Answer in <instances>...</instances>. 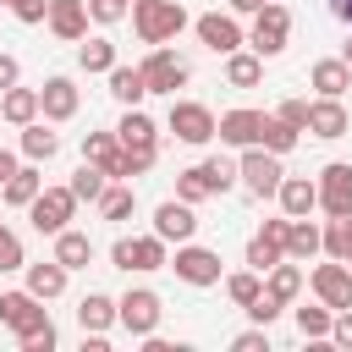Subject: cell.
I'll use <instances>...</instances> for the list:
<instances>
[{
    "label": "cell",
    "instance_id": "obj_1",
    "mask_svg": "<svg viewBox=\"0 0 352 352\" xmlns=\"http://www.w3.org/2000/svg\"><path fill=\"white\" fill-rule=\"evenodd\" d=\"M132 28L143 44H170L187 28V11L182 0H132Z\"/></svg>",
    "mask_w": 352,
    "mask_h": 352
},
{
    "label": "cell",
    "instance_id": "obj_2",
    "mask_svg": "<svg viewBox=\"0 0 352 352\" xmlns=\"http://www.w3.org/2000/svg\"><path fill=\"white\" fill-rule=\"evenodd\" d=\"M286 38H292V11L280 6V0H264L258 11H253V33H248V50L253 55H280L286 50Z\"/></svg>",
    "mask_w": 352,
    "mask_h": 352
},
{
    "label": "cell",
    "instance_id": "obj_3",
    "mask_svg": "<svg viewBox=\"0 0 352 352\" xmlns=\"http://www.w3.org/2000/svg\"><path fill=\"white\" fill-rule=\"evenodd\" d=\"M280 154H270V148H258V143H248L242 148V160H236V182L253 192V198H275V187H280Z\"/></svg>",
    "mask_w": 352,
    "mask_h": 352
},
{
    "label": "cell",
    "instance_id": "obj_4",
    "mask_svg": "<svg viewBox=\"0 0 352 352\" xmlns=\"http://www.w3.org/2000/svg\"><path fill=\"white\" fill-rule=\"evenodd\" d=\"M165 236H121L116 248H110V264L116 270H126V275H148V270H165Z\"/></svg>",
    "mask_w": 352,
    "mask_h": 352
},
{
    "label": "cell",
    "instance_id": "obj_5",
    "mask_svg": "<svg viewBox=\"0 0 352 352\" xmlns=\"http://www.w3.org/2000/svg\"><path fill=\"white\" fill-rule=\"evenodd\" d=\"M160 314H165V308H160V292H148V286H132V292L116 302V324H121L126 336H138V341L160 330Z\"/></svg>",
    "mask_w": 352,
    "mask_h": 352
},
{
    "label": "cell",
    "instance_id": "obj_6",
    "mask_svg": "<svg viewBox=\"0 0 352 352\" xmlns=\"http://www.w3.org/2000/svg\"><path fill=\"white\" fill-rule=\"evenodd\" d=\"M28 214H33V231L55 236V231H66V226H72L77 198H72V187H38V198L28 204Z\"/></svg>",
    "mask_w": 352,
    "mask_h": 352
},
{
    "label": "cell",
    "instance_id": "obj_7",
    "mask_svg": "<svg viewBox=\"0 0 352 352\" xmlns=\"http://www.w3.org/2000/svg\"><path fill=\"white\" fill-rule=\"evenodd\" d=\"M165 264L187 286H214L220 280V253L214 248H198V242H176V258H165Z\"/></svg>",
    "mask_w": 352,
    "mask_h": 352
},
{
    "label": "cell",
    "instance_id": "obj_8",
    "mask_svg": "<svg viewBox=\"0 0 352 352\" xmlns=\"http://www.w3.org/2000/svg\"><path fill=\"white\" fill-rule=\"evenodd\" d=\"M0 324L22 341V336H33L38 324H50V314H44V302L22 286V292H0Z\"/></svg>",
    "mask_w": 352,
    "mask_h": 352
},
{
    "label": "cell",
    "instance_id": "obj_9",
    "mask_svg": "<svg viewBox=\"0 0 352 352\" xmlns=\"http://www.w3.org/2000/svg\"><path fill=\"white\" fill-rule=\"evenodd\" d=\"M143 82H148V94H176L182 82H187V60L176 55V50H165V44H154L148 55H143Z\"/></svg>",
    "mask_w": 352,
    "mask_h": 352
},
{
    "label": "cell",
    "instance_id": "obj_10",
    "mask_svg": "<svg viewBox=\"0 0 352 352\" xmlns=\"http://www.w3.org/2000/svg\"><path fill=\"white\" fill-rule=\"evenodd\" d=\"M165 126H170L182 143H192V148H198V143H209V138H214V110H209V104H198V99H170V121H165Z\"/></svg>",
    "mask_w": 352,
    "mask_h": 352
},
{
    "label": "cell",
    "instance_id": "obj_11",
    "mask_svg": "<svg viewBox=\"0 0 352 352\" xmlns=\"http://www.w3.org/2000/svg\"><path fill=\"white\" fill-rule=\"evenodd\" d=\"M308 286H314V297H319L324 308H352V264H341V258L314 264Z\"/></svg>",
    "mask_w": 352,
    "mask_h": 352
},
{
    "label": "cell",
    "instance_id": "obj_12",
    "mask_svg": "<svg viewBox=\"0 0 352 352\" xmlns=\"http://www.w3.org/2000/svg\"><path fill=\"white\" fill-rule=\"evenodd\" d=\"M314 187H319V209H324V214H346V209H352V165L330 160V165L314 176Z\"/></svg>",
    "mask_w": 352,
    "mask_h": 352
},
{
    "label": "cell",
    "instance_id": "obj_13",
    "mask_svg": "<svg viewBox=\"0 0 352 352\" xmlns=\"http://www.w3.org/2000/svg\"><path fill=\"white\" fill-rule=\"evenodd\" d=\"M198 44L204 50H214V55H231V50H242L248 38H242V28H236V16H226V11H204L198 22Z\"/></svg>",
    "mask_w": 352,
    "mask_h": 352
},
{
    "label": "cell",
    "instance_id": "obj_14",
    "mask_svg": "<svg viewBox=\"0 0 352 352\" xmlns=\"http://www.w3.org/2000/svg\"><path fill=\"white\" fill-rule=\"evenodd\" d=\"M192 231H198V214H192V204H182V198H165V204L154 209V236H165V242H192Z\"/></svg>",
    "mask_w": 352,
    "mask_h": 352
},
{
    "label": "cell",
    "instance_id": "obj_15",
    "mask_svg": "<svg viewBox=\"0 0 352 352\" xmlns=\"http://www.w3.org/2000/svg\"><path fill=\"white\" fill-rule=\"evenodd\" d=\"M50 33L66 38V44H82L88 38V0H50Z\"/></svg>",
    "mask_w": 352,
    "mask_h": 352
},
{
    "label": "cell",
    "instance_id": "obj_16",
    "mask_svg": "<svg viewBox=\"0 0 352 352\" xmlns=\"http://www.w3.org/2000/svg\"><path fill=\"white\" fill-rule=\"evenodd\" d=\"M346 126H352V116H346L341 99H324V94L308 99V132H314V138L330 143V138H346Z\"/></svg>",
    "mask_w": 352,
    "mask_h": 352
},
{
    "label": "cell",
    "instance_id": "obj_17",
    "mask_svg": "<svg viewBox=\"0 0 352 352\" xmlns=\"http://www.w3.org/2000/svg\"><path fill=\"white\" fill-rule=\"evenodd\" d=\"M38 116L44 121H72L77 116V82L72 77H50L38 88Z\"/></svg>",
    "mask_w": 352,
    "mask_h": 352
},
{
    "label": "cell",
    "instance_id": "obj_18",
    "mask_svg": "<svg viewBox=\"0 0 352 352\" xmlns=\"http://www.w3.org/2000/svg\"><path fill=\"white\" fill-rule=\"evenodd\" d=\"M258 126H264V110H226L214 121V138L231 148H248V143H258Z\"/></svg>",
    "mask_w": 352,
    "mask_h": 352
},
{
    "label": "cell",
    "instance_id": "obj_19",
    "mask_svg": "<svg viewBox=\"0 0 352 352\" xmlns=\"http://www.w3.org/2000/svg\"><path fill=\"white\" fill-rule=\"evenodd\" d=\"M275 204H280V214H314L319 209V187H314V176H280V187H275Z\"/></svg>",
    "mask_w": 352,
    "mask_h": 352
},
{
    "label": "cell",
    "instance_id": "obj_20",
    "mask_svg": "<svg viewBox=\"0 0 352 352\" xmlns=\"http://www.w3.org/2000/svg\"><path fill=\"white\" fill-rule=\"evenodd\" d=\"M264 292H270L280 308H292V302H297V292H302V270H297V258L270 264V270H264Z\"/></svg>",
    "mask_w": 352,
    "mask_h": 352
},
{
    "label": "cell",
    "instance_id": "obj_21",
    "mask_svg": "<svg viewBox=\"0 0 352 352\" xmlns=\"http://www.w3.org/2000/svg\"><path fill=\"white\" fill-rule=\"evenodd\" d=\"M116 138H121V148H160V126H154L138 104H126V116H121Z\"/></svg>",
    "mask_w": 352,
    "mask_h": 352
},
{
    "label": "cell",
    "instance_id": "obj_22",
    "mask_svg": "<svg viewBox=\"0 0 352 352\" xmlns=\"http://www.w3.org/2000/svg\"><path fill=\"white\" fill-rule=\"evenodd\" d=\"M38 187H44V176H38V165H33V160H28V165H16V170L0 182V192H6V204H11V209H28V204L38 198Z\"/></svg>",
    "mask_w": 352,
    "mask_h": 352
},
{
    "label": "cell",
    "instance_id": "obj_23",
    "mask_svg": "<svg viewBox=\"0 0 352 352\" xmlns=\"http://www.w3.org/2000/svg\"><path fill=\"white\" fill-rule=\"evenodd\" d=\"M66 275H72V270H66L60 258H44V264H28V292H33L38 302H50V297H60V292H66Z\"/></svg>",
    "mask_w": 352,
    "mask_h": 352
},
{
    "label": "cell",
    "instance_id": "obj_24",
    "mask_svg": "<svg viewBox=\"0 0 352 352\" xmlns=\"http://www.w3.org/2000/svg\"><path fill=\"white\" fill-rule=\"evenodd\" d=\"M0 121H11V126H28V121H38V88H6L0 94Z\"/></svg>",
    "mask_w": 352,
    "mask_h": 352
},
{
    "label": "cell",
    "instance_id": "obj_25",
    "mask_svg": "<svg viewBox=\"0 0 352 352\" xmlns=\"http://www.w3.org/2000/svg\"><path fill=\"white\" fill-rule=\"evenodd\" d=\"M82 160L99 165L104 176H116V165H121V138H116V132H82Z\"/></svg>",
    "mask_w": 352,
    "mask_h": 352
},
{
    "label": "cell",
    "instance_id": "obj_26",
    "mask_svg": "<svg viewBox=\"0 0 352 352\" xmlns=\"http://www.w3.org/2000/svg\"><path fill=\"white\" fill-rule=\"evenodd\" d=\"M55 258H60L66 270H88V264H94V236H88V231H72V226L55 231Z\"/></svg>",
    "mask_w": 352,
    "mask_h": 352
},
{
    "label": "cell",
    "instance_id": "obj_27",
    "mask_svg": "<svg viewBox=\"0 0 352 352\" xmlns=\"http://www.w3.org/2000/svg\"><path fill=\"white\" fill-rule=\"evenodd\" d=\"M308 82L324 94V99H341L346 88H352V66L336 55V60H314V72H308Z\"/></svg>",
    "mask_w": 352,
    "mask_h": 352
},
{
    "label": "cell",
    "instance_id": "obj_28",
    "mask_svg": "<svg viewBox=\"0 0 352 352\" xmlns=\"http://www.w3.org/2000/svg\"><path fill=\"white\" fill-rule=\"evenodd\" d=\"M319 253H330V258H352V209L346 214H330L324 226H319Z\"/></svg>",
    "mask_w": 352,
    "mask_h": 352
},
{
    "label": "cell",
    "instance_id": "obj_29",
    "mask_svg": "<svg viewBox=\"0 0 352 352\" xmlns=\"http://www.w3.org/2000/svg\"><path fill=\"white\" fill-rule=\"evenodd\" d=\"M226 82H231V88H258V82H264V55L231 50V55H226Z\"/></svg>",
    "mask_w": 352,
    "mask_h": 352
},
{
    "label": "cell",
    "instance_id": "obj_30",
    "mask_svg": "<svg viewBox=\"0 0 352 352\" xmlns=\"http://www.w3.org/2000/svg\"><path fill=\"white\" fill-rule=\"evenodd\" d=\"M319 253V226L308 220V214H297V220H286V258H314Z\"/></svg>",
    "mask_w": 352,
    "mask_h": 352
},
{
    "label": "cell",
    "instance_id": "obj_31",
    "mask_svg": "<svg viewBox=\"0 0 352 352\" xmlns=\"http://www.w3.org/2000/svg\"><path fill=\"white\" fill-rule=\"evenodd\" d=\"M77 324H82V330H99V336H104V330L116 324V297H104V292H88V297L77 302Z\"/></svg>",
    "mask_w": 352,
    "mask_h": 352
},
{
    "label": "cell",
    "instance_id": "obj_32",
    "mask_svg": "<svg viewBox=\"0 0 352 352\" xmlns=\"http://www.w3.org/2000/svg\"><path fill=\"white\" fill-rule=\"evenodd\" d=\"M104 77H110V94H116L121 104H143L148 82H143V72H138V66H121V60H116V66H110Z\"/></svg>",
    "mask_w": 352,
    "mask_h": 352
},
{
    "label": "cell",
    "instance_id": "obj_33",
    "mask_svg": "<svg viewBox=\"0 0 352 352\" xmlns=\"http://www.w3.org/2000/svg\"><path fill=\"white\" fill-rule=\"evenodd\" d=\"M55 148H60V138L44 126V121H28L22 126V154L33 160V165H44V160H55Z\"/></svg>",
    "mask_w": 352,
    "mask_h": 352
},
{
    "label": "cell",
    "instance_id": "obj_34",
    "mask_svg": "<svg viewBox=\"0 0 352 352\" xmlns=\"http://www.w3.org/2000/svg\"><path fill=\"white\" fill-rule=\"evenodd\" d=\"M297 126H286L280 116H264V126H258V148H270V154H292L297 148Z\"/></svg>",
    "mask_w": 352,
    "mask_h": 352
},
{
    "label": "cell",
    "instance_id": "obj_35",
    "mask_svg": "<svg viewBox=\"0 0 352 352\" xmlns=\"http://www.w3.org/2000/svg\"><path fill=\"white\" fill-rule=\"evenodd\" d=\"M66 187H72V198H77V204H99V192L110 187V176H104L99 165H88V160H82V165H77V176H72Z\"/></svg>",
    "mask_w": 352,
    "mask_h": 352
},
{
    "label": "cell",
    "instance_id": "obj_36",
    "mask_svg": "<svg viewBox=\"0 0 352 352\" xmlns=\"http://www.w3.org/2000/svg\"><path fill=\"white\" fill-rule=\"evenodd\" d=\"M132 209H138V192H132L126 182H110V187L99 192V214H104V220H126Z\"/></svg>",
    "mask_w": 352,
    "mask_h": 352
},
{
    "label": "cell",
    "instance_id": "obj_37",
    "mask_svg": "<svg viewBox=\"0 0 352 352\" xmlns=\"http://www.w3.org/2000/svg\"><path fill=\"white\" fill-rule=\"evenodd\" d=\"M176 198H182V204H204V198H214L209 170H204V165H187V170L176 176Z\"/></svg>",
    "mask_w": 352,
    "mask_h": 352
},
{
    "label": "cell",
    "instance_id": "obj_38",
    "mask_svg": "<svg viewBox=\"0 0 352 352\" xmlns=\"http://www.w3.org/2000/svg\"><path fill=\"white\" fill-rule=\"evenodd\" d=\"M258 292H264V275H258V270H236V275H226V297H231L236 308H248Z\"/></svg>",
    "mask_w": 352,
    "mask_h": 352
},
{
    "label": "cell",
    "instance_id": "obj_39",
    "mask_svg": "<svg viewBox=\"0 0 352 352\" xmlns=\"http://www.w3.org/2000/svg\"><path fill=\"white\" fill-rule=\"evenodd\" d=\"M330 319H336V308H297V330L308 336V341H330Z\"/></svg>",
    "mask_w": 352,
    "mask_h": 352
},
{
    "label": "cell",
    "instance_id": "obj_40",
    "mask_svg": "<svg viewBox=\"0 0 352 352\" xmlns=\"http://www.w3.org/2000/svg\"><path fill=\"white\" fill-rule=\"evenodd\" d=\"M77 60H82V72H110V66H116V44H110V38H88V44L77 50Z\"/></svg>",
    "mask_w": 352,
    "mask_h": 352
},
{
    "label": "cell",
    "instance_id": "obj_41",
    "mask_svg": "<svg viewBox=\"0 0 352 352\" xmlns=\"http://www.w3.org/2000/svg\"><path fill=\"white\" fill-rule=\"evenodd\" d=\"M280 258H286V253H280L270 236H258V231H253V242H248V270H258V275H264V270H270V264H280Z\"/></svg>",
    "mask_w": 352,
    "mask_h": 352
},
{
    "label": "cell",
    "instance_id": "obj_42",
    "mask_svg": "<svg viewBox=\"0 0 352 352\" xmlns=\"http://www.w3.org/2000/svg\"><path fill=\"white\" fill-rule=\"evenodd\" d=\"M11 270H28V258H22V236L0 226V275H11Z\"/></svg>",
    "mask_w": 352,
    "mask_h": 352
},
{
    "label": "cell",
    "instance_id": "obj_43",
    "mask_svg": "<svg viewBox=\"0 0 352 352\" xmlns=\"http://www.w3.org/2000/svg\"><path fill=\"white\" fill-rule=\"evenodd\" d=\"M204 170H209V187H214V192H231V187H236V165H231V160L214 154V160H204Z\"/></svg>",
    "mask_w": 352,
    "mask_h": 352
},
{
    "label": "cell",
    "instance_id": "obj_44",
    "mask_svg": "<svg viewBox=\"0 0 352 352\" xmlns=\"http://www.w3.org/2000/svg\"><path fill=\"white\" fill-rule=\"evenodd\" d=\"M126 11H132V0H88V16H94V22H104V28H110V22H121Z\"/></svg>",
    "mask_w": 352,
    "mask_h": 352
},
{
    "label": "cell",
    "instance_id": "obj_45",
    "mask_svg": "<svg viewBox=\"0 0 352 352\" xmlns=\"http://www.w3.org/2000/svg\"><path fill=\"white\" fill-rule=\"evenodd\" d=\"M231 352H270V324H258V330H242V336L231 341Z\"/></svg>",
    "mask_w": 352,
    "mask_h": 352
},
{
    "label": "cell",
    "instance_id": "obj_46",
    "mask_svg": "<svg viewBox=\"0 0 352 352\" xmlns=\"http://www.w3.org/2000/svg\"><path fill=\"white\" fill-rule=\"evenodd\" d=\"M286 126H297V132H308V99H286L280 110H275Z\"/></svg>",
    "mask_w": 352,
    "mask_h": 352
},
{
    "label": "cell",
    "instance_id": "obj_47",
    "mask_svg": "<svg viewBox=\"0 0 352 352\" xmlns=\"http://www.w3.org/2000/svg\"><path fill=\"white\" fill-rule=\"evenodd\" d=\"M248 314H253V324H275V314H280V302H275L270 292H258V297L248 302Z\"/></svg>",
    "mask_w": 352,
    "mask_h": 352
},
{
    "label": "cell",
    "instance_id": "obj_48",
    "mask_svg": "<svg viewBox=\"0 0 352 352\" xmlns=\"http://www.w3.org/2000/svg\"><path fill=\"white\" fill-rule=\"evenodd\" d=\"M330 341L352 352V308H336V319H330Z\"/></svg>",
    "mask_w": 352,
    "mask_h": 352
},
{
    "label": "cell",
    "instance_id": "obj_49",
    "mask_svg": "<svg viewBox=\"0 0 352 352\" xmlns=\"http://www.w3.org/2000/svg\"><path fill=\"white\" fill-rule=\"evenodd\" d=\"M22 352H55V324H38L33 336H22Z\"/></svg>",
    "mask_w": 352,
    "mask_h": 352
},
{
    "label": "cell",
    "instance_id": "obj_50",
    "mask_svg": "<svg viewBox=\"0 0 352 352\" xmlns=\"http://www.w3.org/2000/svg\"><path fill=\"white\" fill-rule=\"evenodd\" d=\"M11 11H16V22H44L50 0H11Z\"/></svg>",
    "mask_w": 352,
    "mask_h": 352
},
{
    "label": "cell",
    "instance_id": "obj_51",
    "mask_svg": "<svg viewBox=\"0 0 352 352\" xmlns=\"http://www.w3.org/2000/svg\"><path fill=\"white\" fill-rule=\"evenodd\" d=\"M16 77H22V66H16V55H6V50H0V94H6V88L16 82Z\"/></svg>",
    "mask_w": 352,
    "mask_h": 352
},
{
    "label": "cell",
    "instance_id": "obj_52",
    "mask_svg": "<svg viewBox=\"0 0 352 352\" xmlns=\"http://www.w3.org/2000/svg\"><path fill=\"white\" fill-rule=\"evenodd\" d=\"M258 6H264V0H231V11H236V16H253Z\"/></svg>",
    "mask_w": 352,
    "mask_h": 352
},
{
    "label": "cell",
    "instance_id": "obj_53",
    "mask_svg": "<svg viewBox=\"0 0 352 352\" xmlns=\"http://www.w3.org/2000/svg\"><path fill=\"white\" fill-rule=\"evenodd\" d=\"M11 170H16V154H11V148H0V182H6Z\"/></svg>",
    "mask_w": 352,
    "mask_h": 352
},
{
    "label": "cell",
    "instance_id": "obj_54",
    "mask_svg": "<svg viewBox=\"0 0 352 352\" xmlns=\"http://www.w3.org/2000/svg\"><path fill=\"white\" fill-rule=\"evenodd\" d=\"M330 11H336V16L346 22V28H352V0H330Z\"/></svg>",
    "mask_w": 352,
    "mask_h": 352
},
{
    "label": "cell",
    "instance_id": "obj_55",
    "mask_svg": "<svg viewBox=\"0 0 352 352\" xmlns=\"http://www.w3.org/2000/svg\"><path fill=\"white\" fill-rule=\"evenodd\" d=\"M341 60H346V66H352V38H346V44H341Z\"/></svg>",
    "mask_w": 352,
    "mask_h": 352
},
{
    "label": "cell",
    "instance_id": "obj_56",
    "mask_svg": "<svg viewBox=\"0 0 352 352\" xmlns=\"http://www.w3.org/2000/svg\"><path fill=\"white\" fill-rule=\"evenodd\" d=\"M346 264H352V258H346Z\"/></svg>",
    "mask_w": 352,
    "mask_h": 352
},
{
    "label": "cell",
    "instance_id": "obj_57",
    "mask_svg": "<svg viewBox=\"0 0 352 352\" xmlns=\"http://www.w3.org/2000/svg\"><path fill=\"white\" fill-rule=\"evenodd\" d=\"M6 6H11V0H6Z\"/></svg>",
    "mask_w": 352,
    "mask_h": 352
}]
</instances>
